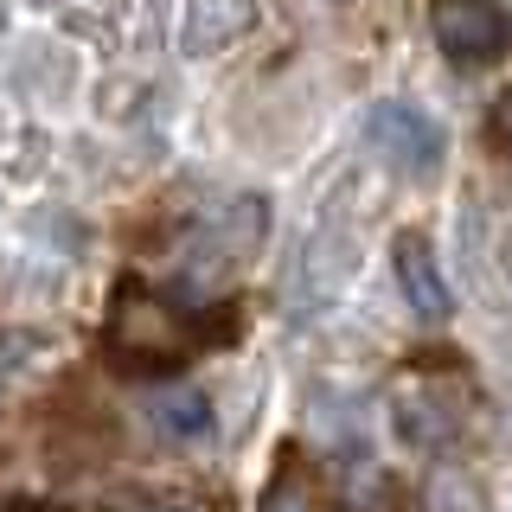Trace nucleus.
Returning <instances> with one entry per match:
<instances>
[{"instance_id": "nucleus-7", "label": "nucleus", "mask_w": 512, "mask_h": 512, "mask_svg": "<svg viewBox=\"0 0 512 512\" xmlns=\"http://www.w3.org/2000/svg\"><path fill=\"white\" fill-rule=\"evenodd\" d=\"M148 423L167 442H205L212 436V397L186 378H148Z\"/></svg>"}, {"instance_id": "nucleus-6", "label": "nucleus", "mask_w": 512, "mask_h": 512, "mask_svg": "<svg viewBox=\"0 0 512 512\" xmlns=\"http://www.w3.org/2000/svg\"><path fill=\"white\" fill-rule=\"evenodd\" d=\"M391 429H397V442H410V448H448L461 436V404L429 378L404 384V391L391 397Z\"/></svg>"}, {"instance_id": "nucleus-4", "label": "nucleus", "mask_w": 512, "mask_h": 512, "mask_svg": "<svg viewBox=\"0 0 512 512\" xmlns=\"http://www.w3.org/2000/svg\"><path fill=\"white\" fill-rule=\"evenodd\" d=\"M429 32L455 71H493L512 58V13L500 0H429Z\"/></svg>"}, {"instance_id": "nucleus-12", "label": "nucleus", "mask_w": 512, "mask_h": 512, "mask_svg": "<svg viewBox=\"0 0 512 512\" xmlns=\"http://www.w3.org/2000/svg\"><path fill=\"white\" fill-rule=\"evenodd\" d=\"M7 512H58V506H45V500H13Z\"/></svg>"}, {"instance_id": "nucleus-2", "label": "nucleus", "mask_w": 512, "mask_h": 512, "mask_svg": "<svg viewBox=\"0 0 512 512\" xmlns=\"http://www.w3.org/2000/svg\"><path fill=\"white\" fill-rule=\"evenodd\" d=\"M263 231H269V205L250 199V192L224 199L218 212H205L180 244V295L205 301L224 282H237V269H250V256L263 250Z\"/></svg>"}, {"instance_id": "nucleus-3", "label": "nucleus", "mask_w": 512, "mask_h": 512, "mask_svg": "<svg viewBox=\"0 0 512 512\" xmlns=\"http://www.w3.org/2000/svg\"><path fill=\"white\" fill-rule=\"evenodd\" d=\"M365 148H372L397 180H436L448 160V128L423 103H372L365 116Z\"/></svg>"}, {"instance_id": "nucleus-5", "label": "nucleus", "mask_w": 512, "mask_h": 512, "mask_svg": "<svg viewBox=\"0 0 512 512\" xmlns=\"http://www.w3.org/2000/svg\"><path fill=\"white\" fill-rule=\"evenodd\" d=\"M391 269H397V288H404L410 314L429 320V327H442L448 308H455V295H448L442 263H436V250H429L423 231H397V237H391Z\"/></svg>"}, {"instance_id": "nucleus-10", "label": "nucleus", "mask_w": 512, "mask_h": 512, "mask_svg": "<svg viewBox=\"0 0 512 512\" xmlns=\"http://www.w3.org/2000/svg\"><path fill=\"white\" fill-rule=\"evenodd\" d=\"M474 480H461V474H442V480H429V493H423V506L429 512H480V500H474Z\"/></svg>"}, {"instance_id": "nucleus-8", "label": "nucleus", "mask_w": 512, "mask_h": 512, "mask_svg": "<svg viewBox=\"0 0 512 512\" xmlns=\"http://www.w3.org/2000/svg\"><path fill=\"white\" fill-rule=\"evenodd\" d=\"M250 26H256V0H192L186 20H180V32H186L180 45H186L192 58H205V52L237 45Z\"/></svg>"}, {"instance_id": "nucleus-11", "label": "nucleus", "mask_w": 512, "mask_h": 512, "mask_svg": "<svg viewBox=\"0 0 512 512\" xmlns=\"http://www.w3.org/2000/svg\"><path fill=\"white\" fill-rule=\"evenodd\" d=\"M493 122H500V135L512 141V90H506V103H500V116H493Z\"/></svg>"}, {"instance_id": "nucleus-9", "label": "nucleus", "mask_w": 512, "mask_h": 512, "mask_svg": "<svg viewBox=\"0 0 512 512\" xmlns=\"http://www.w3.org/2000/svg\"><path fill=\"white\" fill-rule=\"evenodd\" d=\"M263 512H327V500H320V480L301 468V455H282V468L269 474Z\"/></svg>"}, {"instance_id": "nucleus-13", "label": "nucleus", "mask_w": 512, "mask_h": 512, "mask_svg": "<svg viewBox=\"0 0 512 512\" xmlns=\"http://www.w3.org/2000/svg\"><path fill=\"white\" fill-rule=\"evenodd\" d=\"M154 512H199V506H186V500H167V506H154Z\"/></svg>"}, {"instance_id": "nucleus-1", "label": "nucleus", "mask_w": 512, "mask_h": 512, "mask_svg": "<svg viewBox=\"0 0 512 512\" xmlns=\"http://www.w3.org/2000/svg\"><path fill=\"white\" fill-rule=\"evenodd\" d=\"M212 333H231V320H218L205 301L186 295H154V288L128 282L109 308V359L122 372L141 378H167L192 346H218Z\"/></svg>"}]
</instances>
